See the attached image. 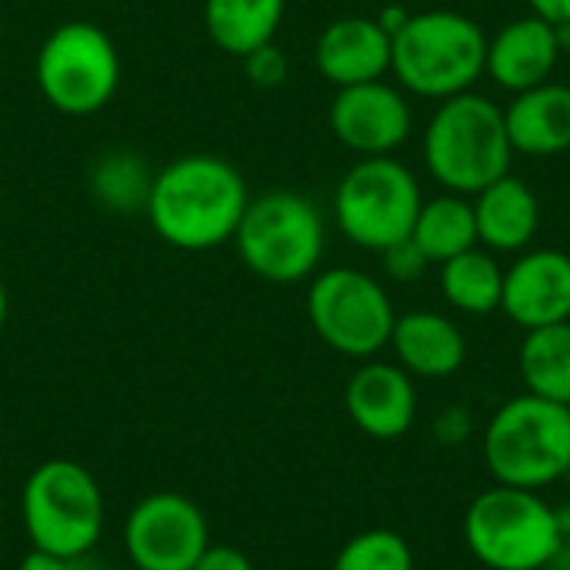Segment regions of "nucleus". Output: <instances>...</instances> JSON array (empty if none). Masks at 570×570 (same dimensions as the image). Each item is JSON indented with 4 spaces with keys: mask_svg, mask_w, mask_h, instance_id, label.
Here are the masks:
<instances>
[{
    "mask_svg": "<svg viewBox=\"0 0 570 570\" xmlns=\"http://www.w3.org/2000/svg\"><path fill=\"white\" fill-rule=\"evenodd\" d=\"M488 63V33L458 10H424L391 37V70L404 90L448 100L471 90Z\"/></svg>",
    "mask_w": 570,
    "mask_h": 570,
    "instance_id": "3",
    "label": "nucleus"
},
{
    "mask_svg": "<svg viewBox=\"0 0 570 570\" xmlns=\"http://www.w3.org/2000/svg\"><path fill=\"white\" fill-rule=\"evenodd\" d=\"M97 190L104 194V200L110 204V207H124L127 200H130V187H140V190H150V180H144V174L140 170H134V164H130V157H110V160H104L100 164V170H97Z\"/></svg>",
    "mask_w": 570,
    "mask_h": 570,
    "instance_id": "25",
    "label": "nucleus"
},
{
    "mask_svg": "<svg viewBox=\"0 0 570 570\" xmlns=\"http://www.w3.org/2000/svg\"><path fill=\"white\" fill-rule=\"evenodd\" d=\"M33 73L53 110L67 117H90L100 114L120 87V53L104 27L90 20H67L40 43Z\"/></svg>",
    "mask_w": 570,
    "mask_h": 570,
    "instance_id": "8",
    "label": "nucleus"
},
{
    "mask_svg": "<svg viewBox=\"0 0 570 570\" xmlns=\"http://www.w3.org/2000/svg\"><path fill=\"white\" fill-rule=\"evenodd\" d=\"M331 570H414V551L397 531L374 528L351 538Z\"/></svg>",
    "mask_w": 570,
    "mask_h": 570,
    "instance_id": "24",
    "label": "nucleus"
},
{
    "mask_svg": "<svg viewBox=\"0 0 570 570\" xmlns=\"http://www.w3.org/2000/svg\"><path fill=\"white\" fill-rule=\"evenodd\" d=\"M23 531L37 551L77 561L94 551L104 531V494L97 478L70 458L37 464L20 494Z\"/></svg>",
    "mask_w": 570,
    "mask_h": 570,
    "instance_id": "5",
    "label": "nucleus"
},
{
    "mask_svg": "<svg viewBox=\"0 0 570 570\" xmlns=\"http://www.w3.org/2000/svg\"><path fill=\"white\" fill-rule=\"evenodd\" d=\"M240 60H244V70H247L250 83H257V87H281L287 80V57H284V50L274 40L257 47V50H250Z\"/></svg>",
    "mask_w": 570,
    "mask_h": 570,
    "instance_id": "26",
    "label": "nucleus"
},
{
    "mask_svg": "<svg viewBox=\"0 0 570 570\" xmlns=\"http://www.w3.org/2000/svg\"><path fill=\"white\" fill-rule=\"evenodd\" d=\"M250 204L240 170L214 154L170 160L147 190V220L154 234L177 250H214L234 240Z\"/></svg>",
    "mask_w": 570,
    "mask_h": 570,
    "instance_id": "1",
    "label": "nucleus"
},
{
    "mask_svg": "<svg viewBox=\"0 0 570 570\" xmlns=\"http://www.w3.org/2000/svg\"><path fill=\"white\" fill-rule=\"evenodd\" d=\"M207 544L204 511L177 491L140 498L124 521V551L137 570H194Z\"/></svg>",
    "mask_w": 570,
    "mask_h": 570,
    "instance_id": "11",
    "label": "nucleus"
},
{
    "mask_svg": "<svg viewBox=\"0 0 570 570\" xmlns=\"http://www.w3.org/2000/svg\"><path fill=\"white\" fill-rule=\"evenodd\" d=\"M234 244L247 271L261 281L297 284L307 281L324 257V217L307 197L271 190L250 197Z\"/></svg>",
    "mask_w": 570,
    "mask_h": 570,
    "instance_id": "7",
    "label": "nucleus"
},
{
    "mask_svg": "<svg viewBox=\"0 0 570 570\" xmlns=\"http://www.w3.org/2000/svg\"><path fill=\"white\" fill-rule=\"evenodd\" d=\"M411 104L384 80L341 87L331 100L334 137L361 157H391L411 137Z\"/></svg>",
    "mask_w": 570,
    "mask_h": 570,
    "instance_id": "12",
    "label": "nucleus"
},
{
    "mask_svg": "<svg viewBox=\"0 0 570 570\" xmlns=\"http://www.w3.org/2000/svg\"><path fill=\"white\" fill-rule=\"evenodd\" d=\"M344 404L351 421L377 438V441H394L404 438L414 424L417 414V391L411 374L401 364H384L371 361L354 371L344 391Z\"/></svg>",
    "mask_w": 570,
    "mask_h": 570,
    "instance_id": "14",
    "label": "nucleus"
},
{
    "mask_svg": "<svg viewBox=\"0 0 570 570\" xmlns=\"http://www.w3.org/2000/svg\"><path fill=\"white\" fill-rule=\"evenodd\" d=\"M421 204V184L401 160L361 157L337 184L334 217L351 244L384 254L414 234Z\"/></svg>",
    "mask_w": 570,
    "mask_h": 570,
    "instance_id": "9",
    "label": "nucleus"
},
{
    "mask_svg": "<svg viewBox=\"0 0 570 570\" xmlns=\"http://www.w3.org/2000/svg\"><path fill=\"white\" fill-rule=\"evenodd\" d=\"M0 33H3V17H0Z\"/></svg>",
    "mask_w": 570,
    "mask_h": 570,
    "instance_id": "34",
    "label": "nucleus"
},
{
    "mask_svg": "<svg viewBox=\"0 0 570 570\" xmlns=\"http://www.w3.org/2000/svg\"><path fill=\"white\" fill-rule=\"evenodd\" d=\"M474 224L478 244L494 254L524 250L541 224V204L528 180L504 174L481 194H474Z\"/></svg>",
    "mask_w": 570,
    "mask_h": 570,
    "instance_id": "17",
    "label": "nucleus"
},
{
    "mask_svg": "<svg viewBox=\"0 0 570 570\" xmlns=\"http://www.w3.org/2000/svg\"><path fill=\"white\" fill-rule=\"evenodd\" d=\"M7 287H3V281H0V331H3V324H7Z\"/></svg>",
    "mask_w": 570,
    "mask_h": 570,
    "instance_id": "33",
    "label": "nucleus"
},
{
    "mask_svg": "<svg viewBox=\"0 0 570 570\" xmlns=\"http://www.w3.org/2000/svg\"><path fill=\"white\" fill-rule=\"evenodd\" d=\"M194 570H254L250 558L230 544H207V551L197 558Z\"/></svg>",
    "mask_w": 570,
    "mask_h": 570,
    "instance_id": "28",
    "label": "nucleus"
},
{
    "mask_svg": "<svg viewBox=\"0 0 570 570\" xmlns=\"http://www.w3.org/2000/svg\"><path fill=\"white\" fill-rule=\"evenodd\" d=\"M77 561H67V558H57V554H47V551L30 548L23 554V561L17 564V570H77Z\"/></svg>",
    "mask_w": 570,
    "mask_h": 570,
    "instance_id": "29",
    "label": "nucleus"
},
{
    "mask_svg": "<svg viewBox=\"0 0 570 570\" xmlns=\"http://www.w3.org/2000/svg\"><path fill=\"white\" fill-rule=\"evenodd\" d=\"M314 60L321 77L337 90L384 80L391 70V33L377 23V17H341L321 30Z\"/></svg>",
    "mask_w": 570,
    "mask_h": 570,
    "instance_id": "15",
    "label": "nucleus"
},
{
    "mask_svg": "<svg viewBox=\"0 0 570 570\" xmlns=\"http://www.w3.org/2000/svg\"><path fill=\"white\" fill-rule=\"evenodd\" d=\"M511 157L504 110L474 90L441 100L424 130V164L451 194H481L511 174Z\"/></svg>",
    "mask_w": 570,
    "mask_h": 570,
    "instance_id": "2",
    "label": "nucleus"
},
{
    "mask_svg": "<svg viewBox=\"0 0 570 570\" xmlns=\"http://www.w3.org/2000/svg\"><path fill=\"white\" fill-rule=\"evenodd\" d=\"M411 237L431 264H444L478 247L474 204L464 194H451V190L434 200H424Z\"/></svg>",
    "mask_w": 570,
    "mask_h": 570,
    "instance_id": "21",
    "label": "nucleus"
},
{
    "mask_svg": "<svg viewBox=\"0 0 570 570\" xmlns=\"http://www.w3.org/2000/svg\"><path fill=\"white\" fill-rule=\"evenodd\" d=\"M504 124L514 154H564L570 150V87L548 80L531 90H521L504 110Z\"/></svg>",
    "mask_w": 570,
    "mask_h": 570,
    "instance_id": "19",
    "label": "nucleus"
},
{
    "mask_svg": "<svg viewBox=\"0 0 570 570\" xmlns=\"http://www.w3.org/2000/svg\"><path fill=\"white\" fill-rule=\"evenodd\" d=\"M531 13L544 17L548 23H570V0H528Z\"/></svg>",
    "mask_w": 570,
    "mask_h": 570,
    "instance_id": "30",
    "label": "nucleus"
},
{
    "mask_svg": "<svg viewBox=\"0 0 570 570\" xmlns=\"http://www.w3.org/2000/svg\"><path fill=\"white\" fill-rule=\"evenodd\" d=\"M381 257H384V267H387V274H391L394 281H417V277L428 271V264H431V261L424 257V250L414 244V237H407V240L387 247Z\"/></svg>",
    "mask_w": 570,
    "mask_h": 570,
    "instance_id": "27",
    "label": "nucleus"
},
{
    "mask_svg": "<svg viewBox=\"0 0 570 570\" xmlns=\"http://www.w3.org/2000/svg\"><path fill=\"white\" fill-rule=\"evenodd\" d=\"M558 60H561V43L554 23L531 13L504 23L488 40L484 73H491V80H498L504 90L521 94L538 83H548Z\"/></svg>",
    "mask_w": 570,
    "mask_h": 570,
    "instance_id": "16",
    "label": "nucleus"
},
{
    "mask_svg": "<svg viewBox=\"0 0 570 570\" xmlns=\"http://www.w3.org/2000/svg\"><path fill=\"white\" fill-rule=\"evenodd\" d=\"M307 321L331 351L367 361L391 344L397 314L387 291L371 274L331 267L311 281Z\"/></svg>",
    "mask_w": 570,
    "mask_h": 570,
    "instance_id": "10",
    "label": "nucleus"
},
{
    "mask_svg": "<svg viewBox=\"0 0 570 570\" xmlns=\"http://www.w3.org/2000/svg\"><path fill=\"white\" fill-rule=\"evenodd\" d=\"M518 364L528 394L570 407V321L528 331Z\"/></svg>",
    "mask_w": 570,
    "mask_h": 570,
    "instance_id": "22",
    "label": "nucleus"
},
{
    "mask_svg": "<svg viewBox=\"0 0 570 570\" xmlns=\"http://www.w3.org/2000/svg\"><path fill=\"white\" fill-rule=\"evenodd\" d=\"M484 464L498 484L541 491L570 474V407L538 394L511 397L484 431Z\"/></svg>",
    "mask_w": 570,
    "mask_h": 570,
    "instance_id": "4",
    "label": "nucleus"
},
{
    "mask_svg": "<svg viewBox=\"0 0 570 570\" xmlns=\"http://www.w3.org/2000/svg\"><path fill=\"white\" fill-rule=\"evenodd\" d=\"M501 311L524 331L570 321V257L564 250H528L504 271Z\"/></svg>",
    "mask_w": 570,
    "mask_h": 570,
    "instance_id": "13",
    "label": "nucleus"
},
{
    "mask_svg": "<svg viewBox=\"0 0 570 570\" xmlns=\"http://www.w3.org/2000/svg\"><path fill=\"white\" fill-rule=\"evenodd\" d=\"M441 291L464 314H491L501 311L504 271L491 250L471 247L441 264Z\"/></svg>",
    "mask_w": 570,
    "mask_h": 570,
    "instance_id": "23",
    "label": "nucleus"
},
{
    "mask_svg": "<svg viewBox=\"0 0 570 570\" xmlns=\"http://www.w3.org/2000/svg\"><path fill=\"white\" fill-rule=\"evenodd\" d=\"M554 514H558V528H561V534H564V541L570 538V508H554Z\"/></svg>",
    "mask_w": 570,
    "mask_h": 570,
    "instance_id": "32",
    "label": "nucleus"
},
{
    "mask_svg": "<svg viewBox=\"0 0 570 570\" xmlns=\"http://www.w3.org/2000/svg\"><path fill=\"white\" fill-rule=\"evenodd\" d=\"M464 538L471 554L491 570H544L564 548L554 508L538 491L508 484L471 501Z\"/></svg>",
    "mask_w": 570,
    "mask_h": 570,
    "instance_id": "6",
    "label": "nucleus"
},
{
    "mask_svg": "<svg viewBox=\"0 0 570 570\" xmlns=\"http://www.w3.org/2000/svg\"><path fill=\"white\" fill-rule=\"evenodd\" d=\"M407 20H411V10H407V7H384L381 17H377V23H381L391 37H394Z\"/></svg>",
    "mask_w": 570,
    "mask_h": 570,
    "instance_id": "31",
    "label": "nucleus"
},
{
    "mask_svg": "<svg viewBox=\"0 0 570 570\" xmlns=\"http://www.w3.org/2000/svg\"><path fill=\"white\" fill-rule=\"evenodd\" d=\"M284 20V0H204L207 37L230 57L271 43Z\"/></svg>",
    "mask_w": 570,
    "mask_h": 570,
    "instance_id": "20",
    "label": "nucleus"
},
{
    "mask_svg": "<svg viewBox=\"0 0 570 570\" xmlns=\"http://www.w3.org/2000/svg\"><path fill=\"white\" fill-rule=\"evenodd\" d=\"M391 347L401 367L414 377H451L468 357V341L461 327L438 311H411L394 321Z\"/></svg>",
    "mask_w": 570,
    "mask_h": 570,
    "instance_id": "18",
    "label": "nucleus"
}]
</instances>
